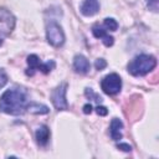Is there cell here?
<instances>
[{
	"instance_id": "cell-1",
	"label": "cell",
	"mask_w": 159,
	"mask_h": 159,
	"mask_svg": "<svg viewBox=\"0 0 159 159\" xmlns=\"http://www.w3.org/2000/svg\"><path fill=\"white\" fill-rule=\"evenodd\" d=\"M27 93L20 87H12L0 97V111L6 114L20 116L27 109Z\"/></svg>"
},
{
	"instance_id": "cell-2",
	"label": "cell",
	"mask_w": 159,
	"mask_h": 159,
	"mask_svg": "<svg viewBox=\"0 0 159 159\" xmlns=\"http://www.w3.org/2000/svg\"><path fill=\"white\" fill-rule=\"evenodd\" d=\"M157 66V60L152 55H139L135 56L127 66L128 72L133 76H144L153 71Z\"/></svg>"
},
{
	"instance_id": "cell-3",
	"label": "cell",
	"mask_w": 159,
	"mask_h": 159,
	"mask_svg": "<svg viewBox=\"0 0 159 159\" xmlns=\"http://www.w3.org/2000/svg\"><path fill=\"white\" fill-rule=\"evenodd\" d=\"M15 26V17L6 9H0V45L2 39L9 36Z\"/></svg>"
},
{
	"instance_id": "cell-4",
	"label": "cell",
	"mask_w": 159,
	"mask_h": 159,
	"mask_svg": "<svg viewBox=\"0 0 159 159\" xmlns=\"http://www.w3.org/2000/svg\"><path fill=\"white\" fill-rule=\"evenodd\" d=\"M46 39L50 45L55 47H60L65 42V34L61 26L56 22H50L46 29Z\"/></svg>"
},
{
	"instance_id": "cell-5",
	"label": "cell",
	"mask_w": 159,
	"mask_h": 159,
	"mask_svg": "<svg viewBox=\"0 0 159 159\" xmlns=\"http://www.w3.org/2000/svg\"><path fill=\"white\" fill-rule=\"evenodd\" d=\"M101 88L107 94H111V96L117 94L122 88V80L117 73H109L102 80Z\"/></svg>"
},
{
	"instance_id": "cell-6",
	"label": "cell",
	"mask_w": 159,
	"mask_h": 159,
	"mask_svg": "<svg viewBox=\"0 0 159 159\" xmlns=\"http://www.w3.org/2000/svg\"><path fill=\"white\" fill-rule=\"evenodd\" d=\"M27 65H29V70H30V71H26V73L30 75V76L34 75V71H35V70H39V71H41L42 73H48V72L52 71V70L55 68V66H56L55 61H52V60H51V61H47V62H45V63H41L40 58H39L36 55H30V56L27 57Z\"/></svg>"
},
{
	"instance_id": "cell-7",
	"label": "cell",
	"mask_w": 159,
	"mask_h": 159,
	"mask_svg": "<svg viewBox=\"0 0 159 159\" xmlns=\"http://www.w3.org/2000/svg\"><path fill=\"white\" fill-rule=\"evenodd\" d=\"M66 91H67V84L62 83L58 87H56L51 93L52 104L55 106L57 111H65L68 107L67 101H66Z\"/></svg>"
},
{
	"instance_id": "cell-8",
	"label": "cell",
	"mask_w": 159,
	"mask_h": 159,
	"mask_svg": "<svg viewBox=\"0 0 159 159\" xmlns=\"http://www.w3.org/2000/svg\"><path fill=\"white\" fill-rule=\"evenodd\" d=\"M80 10L84 16H93L99 10V2L98 0H83L80 6Z\"/></svg>"
},
{
	"instance_id": "cell-9",
	"label": "cell",
	"mask_w": 159,
	"mask_h": 159,
	"mask_svg": "<svg viewBox=\"0 0 159 159\" xmlns=\"http://www.w3.org/2000/svg\"><path fill=\"white\" fill-rule=\"evenodd\" d=\"M89 62L83 55H76L73 58V68L77 73H87L89 71Z\"/></svg>"
},
{
	"instance_id": "cell-10",
	"label": "cell",
	"mask_w": 159,
	"mask_h": 159,
	"mask_svg": "<svg viewBox=\"0 0 159 159\" xmlns=\"http://www.w3.org/2000/svg\"><path fill=\"white\" fill-rule=\"evenodd\" d=\"M92 32H93L94 37H97V39H102L103 43H104L107 47H109V46H112V45H113L114 39L107 34V30H106V29L99 27L98 25H94V26L92 27Z\"/></svg>"
},
{
	"instance_id": "cell-11",
	"label": "cell",
	"mask_w": 159,
	"mask_h": 159,
	"mask_svg": "<svg viewBox=\"0 0 159 159\" xmlns=\"http://www.w3.org/2000/svg\"><path fill=\"white\" fill-rule=\"evenodd\" d=\"M122 128H123V123L118 118H113L111 122V127H109V133L113 140L122 139Z\"/></svg>"
},
{
	"instance_id": "cell-12",
	"label": "cell",
	"mask_w": 159,
	"mask_h": 159,
	"mask_svg": "<svg viewBox=\"0 0 159 159\" xmlns=\"http://www.w3.org/2000/svg\"><path fill=\"white\" fill-rule=\"evenodd\" d=\"M35 137H36V142L40 145H46L48 139H50V129L46 125H40L36 129Z\"/></svg>"
},
{
	"instance_id": "cell-13",
	"label": "cell",
	"mask_w": 159,
	"mask_h": 159,
	"mask_svg": "<svg viewBox=\"0 0 159 159\" xmlns=\"http://www.w3.org/2000/svg\"><path fill=\"white\" fill-rule=\"evenodd\" d=\"M27 111H30L34 114H46V113H48V108L46 106L39 104V103H29Z\"/></svg>"
},
{
	"instance_id": "cell-14",
	"label": "cell",
	"mask_w": 159,
	"mask_h": 159,
	"mask_svg": "<svg viewBox=\"0 0 159 159\" xmlns=\"http://www.w3.org/2000/svg\"><path fill=\"white\" fill-rule=\"evenodd\" d=\"M103 25H104L106 30H109V31H116V30L118 29L117 21H116L114 19H112V17H106V19L103 20Z\"/></svg>"
},
{
	"instance_id": "cell-15",
	"label": "cell",
	"mask_w": 159,
	"mask_h": 159,
	"mask_svg": "<svg viewBox=\"0 0 159 159\" xmlns=\"http://www.w3.org/2000/svg\"><path fill=\"white\" fill-rule=\"evenodd\" d=\"M147 6L152 11L157 12L158 11V7H159V0H147Z\"/></svg>"
},
{
	"instance_id": "cell-16",
	"label": "cell",
	"mask_w": 159,
	"mask_h": 159,
	"mask_svg": "<svg viewBox=\"0 0 159 159\" xmlns=\"http://www.w3.org/2000/svg\"><path fill=\"white\" fill-rule=\"evenodd\" d=\"M94 67H96V70H98V71L106 68V67H107V62H106V60H103V58H98V60H96V62H94Z\"/></svg>"
},
{
	"instance_id": "cell-17",
	"label": "cell",
	"mask_w": 159,
	"mask_h": 159,
	"mask_svg": "<svg viewBox=\"0 0 159 159\" xmlns=\"http://www.w3.org/2000/svg\"><path fill=\"white\" fill-rule=\"evenodd\" d=\"M6 82H7V76H6V73H5L2 70H0V88H2V87L6 84Z\"/></svg>"
},
{
	"instance_id": "cell-18",
	"label": "cell",
	"mask_w": 159,
	"mask_h": 159,
	"mask_svg": "<svg viewBox=\"0 0 159 159\" xmlns=\"http://www.w3.org/2000/svg\"><path fill=\"white\" fill-rule=\"evenodd\" d=\"M96 112H97L99 116H107L108 109H107L106 107H103V106H98V107L96 108Z\"/></svg>"
},
{
	"instance_id": "cell-19",
	"label": "cell",
	"mask_w": 159,
	"mask_h": 159,
	"mask_svg": "<svg viewBox=\"0 0 159 159\" xmlns=\"http://www.w3.org/2000/svg\"><path fill=\"white\" fill-rule=\"evenodd\" d=\"M117 148H118V149H122V150H124V152H130V150H132V147H130L129 144H125V143L118 144Z\"/></svg>"
},
{
	"instance_id": "cell-20",
	"label": "cell",
	"mask_w": 159,
	"mask_h": 159,
	"mask_svg": "<svg viewBox=\"0 0 159 159\" xmlns=\"http://www.w3.org/2000/svg\"><path fill=\"white\" fill-rule=\"evenodd\" d=\"M91 112H92V106H91V104H84V106H83V113L89 114Z\"/></svg>"
}]
</instances>
